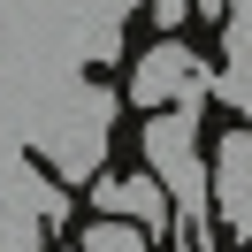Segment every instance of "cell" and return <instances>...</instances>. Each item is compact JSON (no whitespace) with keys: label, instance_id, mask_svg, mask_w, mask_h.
Instances as JSON below:
<instances>
[{"label":"cell","instance_id":"1","mask_svg":"<svg viewBox=\"0 0 252 252\" xmlns=\"http://www.w3.org/2000/svg\"><path fill=\"white\" fill-rule=\"evenodd\" d=\"M145 176L168 191V214L206 237V160H199V107H168L145 123Z\"/></svg>","mask_w":252,"mask_h":252},{"label":"cell","instance_id":"2","mask_svg":"<svg viewBox=\"0 0 252 252\" xmlns=\"http://www.w3.org/2000/svg\"><path fill=\"white\" fill-rule=\"evenodd\" d=\"M206 62L184 46V38H160V46H145L138 62H130V99L138 107H199L206 99Z\"/></svg>","mask_w":252,"mask_h":252},{"label":"cell","instance_id":"3","mask_svg":"<svg viewBox=\"0 0 252 252\" xmlns=\"http://www.w3.org/2000/svg\"><path fill=\"white\" fill-rule=\"evenodd\" d=\"M107 130H115V99L107 92H84V107L54 130V184H84V176L107 160Z\"/></svg>","mask_w":252,"mask_h":252},{"label":"cell","instance_id":"4","mask_svg":"<svg viewBox=\"0 0 252 252\" xmlns=\"http://www.w3.org/2000/svg\"><path fill=\"white\" fill-rule=\"evenodd\" d=\"M214 206H221V229L229 237H252V130H229L214 153Z\"/></svg>","mask_w":252,"mask_h":252},{"label":"cell","instance_id":"5","mask_svg":"<svg viewBox=\"0 0 252 252\" xmlns=\"http://www.w3.org/2000/svg\"><path fill=\"white\" fill-rule=\"evenodd\" d=\"M92 206L107 221H130V229H138L145 221V237H168V191L153 184V176H107V184H92Z\"/></svg>","mask_w":252,"mask_h":252},{"label":"cell","instance_id":"6","mask_svg":"<svg viewBox=\"0 0 252 252\" xmlns=\"http://www.w3.org/2000/svg\"><path fill=\"white\" fill-rule=\"evenodd\" d=\"M0 252H46V221L16 191H0Z\"/></svg>","mask_w":252,"mask_h":252},{"label":"cell","instance_id":"7","mask_svg":"<svg viewBox=\"0 0 252 252\" xmlns=\"http://www.w3.org/2000/svg\"><path fill=\"white\" fill-rule=\"evenodd\" d=\"M8 191H16V199H31V206H38V221H46V229H62V221L77 214V206H69V191L54 184V176H38V168H16V184H8Z\"/></svg>","mask_w":252,"mask_h":252},{"label":"cell","instance_id":"8","mask_svg":"<svg viewBox=\"0 0 252 252\" xmlns=\"http://www.w3.org/2000/svg\"><path fill=\"white\" fill-rule=\"evenodd\" d=\"M77 252H153V237L130 229V221H107V214H99V221H84V245H77Z\"/></svg>","mask_w":252,"mask_h":252},{"label":"cell","instance_id":"9","mask_svg":"<svg viewBox=\"0 0 252 252\" xmlns=\"http://www.w3.org/2000/svg\"><path fill=\"white\" fill-rule=\"evenodd\" d=\"M115 46H123V31H115V23H99V31H92V46H84V54H92V62H115Z\"/></svg>","mask_w":252,"mask_h":252},{"label":"cell","instance_id":"10","mask_svg":"<svg viewBox=\"0 0 252 252\" xmlns=\"http://www.w3.org/2000/svg\"><path fill=\"white\" fill-rule=\"evenodd\" d=\"M184 8H191V0H153V16H160V23H184Z\"/></svg>","mask_w":252,"mask_h":252},{"label":"cell","instance_id":"11","mask_svg":"<svg viewBox=\"0 0 252 252\" xmlns=\"http://www.w3.org/2000/svg\"><path fill=\"white\" fill-rule=\"evenodd\" d=\"M245 107H252V99H245Z\"/></svg>","mask_w":252,"mask_h":252}]
</instances>
